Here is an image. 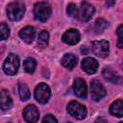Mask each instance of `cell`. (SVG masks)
Segmentation results:
<instances>
[{"instance_id":"1","label":"cell","mask_w":123,"mask_h":123,"mask_svg":"<svg viewBox=\"0 0 123 123\" xmlns=\"http://www.w3.org/2000/svg\"><path fill=\"white\" fill-rule=\"evenodd\" d=\"M25 4L21 1L12 2L7 7V14L8 17L12 21L20 20L25 13Z\"/></svg>"},{"instance_id":"2","label":"cell","mask_w":123,"mask_h":123,"mask_svg":"<svg viewBox=\"0 0 123 123\" xmlns=\"http://www.w3.org/2000/svg\"><path fill=\"white\" fill-rule=\"evenodd\" d=\"M52 12L51 6L47 2H37L34 7V14L35 18L38 21L45 22L48 20Z\"/></svg>"},{"instance_id":"3","label":"cell","mask_w":123,"mask_h":123,"mask_svg":"<svg viewBox=\"0 0 123 123\" xmlns=\"http://www.w3.org/2000/svg\"><path fill=\"white\" fill-rule=\"evenodd\" d=\"M19 67V59L16 54L10 53L3 63V70L7 75H15Z\"/></svg>"},{"instance_id":"4","label":"cell","mask_w":123,"mask_h":123,"mask_svg":"<svg viewBox=\"0 0 123 123\" xmlns=\"http://www.w3.org/2000/svg\"><path fill=\"white\" fill-rule=\"evenodd\" d=\"M67 111L70 115L75 117L76 119L82 120L86 116V109L84 105L80 104L77 101H72L67 106Z\"/></svg>"},{"instance_id":"5","label":"cell","mask_w":123,"mask_h":123,"mask_svg":"<svg viewBox=\"0 0 123 123\" xmlns=\"http://www.w3.org/2000/svg\"><path fill=\"white\" fill-rule=\"evenodd\" d=\"M50 96H51V91H50L49 86L46 84L41 83L37 86L35 89V98L38 103L40 104L47 103Z\"/></svg>"},{"instance_id":"6","label":"cell","mask_w":123,"mask_h":123,"mask_svg":"<svg viewBox=\"0 0 123 123\" xmlns=\"http://www.w3.org/2000/svg\"><path fill=\"white\" fill-rule=\"evenodd\" d=\"M91 50L97 57L105 58L109 55V42L107 40H95L91 43Z\"/></svg>"},{"instance_id":"7","label":"cell","mask_w":123,"mask_h":123,"mask_svg":"<svg viewBox=\"0 0 123 123\" xmlns=\"http://www.w3.org/2000/svg\"><path fill=\"white\" fill-rule=\"evenodd\" d=\"M90 91H91V98L94 101H99L106 95V89L98 80L91 81Z\"/></svg>"},{"instance_id":"8","label":"cell","mask_w":123,"mask_h":123,"mask_svg":"<svg viewBox=\"0 0 123 123\" xmlns=\"http://www.w3.org/2000/svg\"><path fill=\"white\" fill-rule=\"evenodd\" d=\"M94 13V8L91 4H89L88 2H82L81 4V8L78 12V18L81 21H88L92 15Z\"/></svg>"},{"instance_id":"9","label":"cell","mask_w":123,"mask_h":123,"mask_svg":"<svg viewBox=\"0 0 123 123\" xmlns=\"http://www.w3.org/2000/svg\"><path fill=\"white\" fill-rule=\"evenodd\" d=\"M74 94L79 98H86L87 95V87L86 82L81 78H76L73 83Z\"/></svg>"},{"instance_id":"10","label":"cell","mask_w":123,"mask_h":123,"mask_svg":"<svg viewBox=\"0 0 123 123\" xmlns=\"http://www.w3.org/2000/svg\"><path fill=\"white\" fill-rule=\"evenodd\" d=\"M24 119L29 123H36L39 118V113L35 105L27 106L23 111Z\"/></svg>"},{"instance_id":"11","label":"cell","mask_w":123,"mask_h":123,"mask_svg":"<svg viewBox=\"0 0 123 123\" xmlns=\"http://www.w3.org/2000/svg\"><path fill=\"white\" fill-rule=\"evenodd\" d=\"M102 75L105 78V80L110 83H112L115 85H119L122 83V78L120 77V75L114 70H112L111 67H105L103 69Z\"/></svg>"},{"instance_id":"12","label":"cell","mask_w":123,"mask_h":123,"mask_svg":"<svg viewBox=\"0 0 123 123\" xmlns=\"http://www.w3.org/2000/svg\"><path fill=\"white\" fill-rule=\"evenodd\" d=\"M80 37H81V36H80V33H79L78 30H76V29H69V30H67L62 35V39L65 43L73 45V44H76V43L79 42Z\"/></svg>"},{"instance_id":"13","label":"cell","mask_w":123,"mask_h":123,"mask_svg":"<svg viewBox=\"0 0 123 123\" xmlns=\"http://www.w3.org/2000/svg\"><path fill=\"white\" fill-rule=\"evenodd\" d=\"M98 62L93 58H85L82 61V68L87 74H94L98 68Z\"/></svg>"},{"instance_id":"14","label":"cell","mask_w":123,"mask_h":123,"mask_svg":"<svg viewBox=\"0 0 123 123\" xmlns=\"http://www.w3.org/2000/svg\"><path fill=\"white\" fill-rule=\"evenodd\" d=\"M35 35H36V32H35L34 27H32V26H27V27L21 29L19 32V37L26 43H31L35 38Z\"/></svg>"},{"instance_id":"15","label":"cell","mask_w":123,"mask_h":123,"mask_svg":"<svg viewBox=\"0 0 123 123\" xmlns=\"http://www.w3.org/2000/svg\"><path fill=\"white\" fill-rule=\"evenodd\" d=\"M0 106L1 109L3 111L9 110L12 108V100L11 98V96L9 95L8 91L6 89H2L1 90V96H0Z\"/></svg>"},{"instance_id":"16","label":"cell","mask_w":123,"mask_h":123,"mask_svg":"<svg viewBox=\"0 0 123 123\" xmlns=\"http://www.w3.org/2000/svg\"><path fill=\"white\" fill-rule=\"evenodd\" d=\"M110 112L116 117H122L123 116V101L121 99L115 100L110 107Z\"/></svg>"},{"instance_id":"17","label":"cell","mask_w":123,"mask_h":123,"mask_svg":"<svg viewBox=\"0 0 123 123\" xmlns=\"http://www.w3.org/2000/svg\"><path fill=\"white\" fill-rule=\"evenodd\" d=\"M62 64L65 68L71 70L77 64V57L73 54H65L62 59Z\"/></svg>"},{"instance_id":"18","label":"cell","mask_w":123,"mask_h":123,"mask_svg":"<svg viewBox=\"0 0 123 123\" xmlns=\"http://www.w3.org/2000/svg\"><path fill=\"white\" fill-rule=\"evenodd\" d=\"M18 93H19V96H20L22 101L28 100L31 96L30 90H29L27 85L24 84V83H19L18 84Z\"/></svg>"},{"instance_id":"19","label":"cell","mask_w":123,"mask_h":123,"mask_svg":"<svg viewBox=\"0 0 123 123\" xmlns=\"http://www.w3.org/2000/svg\"><path fill=\"white\" fill-rule=\"evenodd\" d=\"M37 66V62L33 58H27L23 62V68L27 73H34Z\"/></svg>"},{"instance_id":"20","label":"cell","mask_w":123,"mask_h":123,"mask_svg":"<svg viewBox=\"0 0 123 123\" xmlns=\"http://www.w3.org/2000/svg\"><path fill=\"white\" fill-rule=\"evenodd\" d=\"M107 27H108V22L103 18H98L93 25V31L96 34H101Z\"/></svg>"},{"instance_id":"21","label":"cell","mask_w":123,"mask_h":123,"mask_svg":"<svg viewBox=\"0 0 123 123\" xmlns=\"http://www.w3.org/2000/svg\"><path fill=\"white\" fill-rule=\"evenodd\" d=\"M48 41H49V34L46 31H41L38 36L37 45L40 48H44L48 45Z\"/></svg>"},{"instance_id":"22","label":"cell","mask_w":123,"mask_h":123,"mask_svg":"<svg viewBox=\"0 0 123 123\" xmlns=\"http://www.w3.org/2000/svg\"><path fill=\"white\" fill-rule=\"evenodd\" d=\"M10 37V29L9 27L5 24V23H1L0 24V39L1 40H5Z\"/></svg>"},{"instance_id":"23","label":"cell","mask_w":123,"mask_h":123,"mask_svg":"<svg viewBox=\"0 0 123 123\" xmlns=\"http://www.w3.org/2000/svg\"><path fill=\"white\" fill-rule=\"evenodd\" d=\"M116 34L118 36V41H117V46L119 48H123V25H120L117 30Z\"/></svg>"},{"instance_id":"24","label":"cell","mask_w":123,"mask_h":123,"mask_svg":"<svg viewBox=\"0 0 123 123\" xmlns=\"http://www.w3.org/2000/svg\"><path fill=\"white\" fill-rule=\"evenodd\" d=\"M66 12H67V14H68L69 16L74 17V16H77V15H78V10H77V8H76V5L73 4V3H70V4L67 6Z\"/></svg>"},{"instance_id":"25","label":"cell","mask_w":123,"mask_h":123,"mask_svg":"<svg viewBox=\"0 0 123 123\" xmlns=\"http://www.w3.org/2000/svg\"><path fill=\"white\" fill-rule=\"evenodd\" d=\"M42 123H58L57 119L51 115V114H47L46 116H44V118L42 119Z\"/></svg>"},{"instance_id":"26","label":"cell","mask_w":123,"mask_h":123,"mask_svg":"<svg viewBox=\"0 0 123 123\" xmlns=\"http://www.w3.org/2000/svg\"><path fill=\"white\" fill-rule=\"evenodd\" d=\"M93 123H108L104 118H101V117H99V118H97Z\"/></svg>"},{"instance_id":"27","label":"cell","mask_w":123,"mask_h":123,"mask_svg":"<svg viewBox=\"0 0 123 123\" xmlns=\"http://www.w3.org/2000/svg\"><path fill=\"white\" fill-rule=\"evenodd\" d=\"M106 4H107V6H111V5H113L114 2H113V1H112V2H107Z\"/></svg>"},{"instance_id":"28","label":"cell","mask_w":123,"mask_h":123,"mask_svg":"<svg viewBox=\"0 0 123 123\" xmlns=\"http://www.w3.org/2000/svg\"><path fill=\"white\" fill-rule=\"evenodd\" d=\"M65 123H71V122H65Z\"/></svg>"},{"instance_id":"29","label":"cell","mask_w":123,"mask_h":123,"mask_svg":"<svg viewBox=\"0 0 123 123\" xmlns=\"http://www.w3.org/2000/svg\"><path fill=\"white\" fill-rule=\"evenodd\" d=\"M119 123H123V122H119Z\"/></svg>"}]
</instances>
